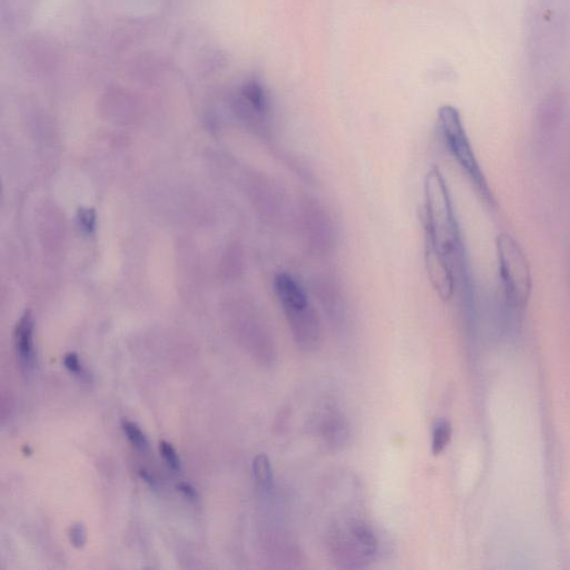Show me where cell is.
<instances>
[{"mask_svg": "<svg viewBox=\"0 0 570 570\" xmlns=\"http://www.w3.org/2000/svg\"><path fill=\"white\" fill-rule=\"evenodd\" d=\"M424 245L450 263L457 277L458 288H467L470 281L460 226L446 180L437 166L431 167L424 178Z\"/></svg>", "mask_w": 570, "mask_h": 570, "instance_id": "1", "label": "cell"}, {"mask_svg": "<svg viewBox=\"0 0 570 570\" xmlns=\"http://www.w3.org/2000/svg\"><path fill=\"white\" fill-rule=\"evenodd\" d=\"M438 130L443 146L449 153L452 159L465 174L474 192L485 207L490 209H497V202L489 187L478 162L472 141L469 139L460 113L457 108L446 105L438 112Z\"/></svg>", "mask_w": 570, "mask_h": 570, "instance_id": "2", "label": "cell"}, {"mask_svg": "<svg viewBox=\"0 0 570 570\" xmlns=\"http://www.w3.org/2000/svg\"><path fill=\"white\" fill-rule=\"evenodd\" d=\"M273 290L297 345L305 350L314 349L321 336V322L308 290L288 272L274 277Z\"/></svg>", "mask_w": 570, "mask_h": 570, "instance_id": "3", "label": "cell"}, {"mask_svg": "<svg viewBox=\"0 0 570 570\" xmlns=\"http://www.w3.org/2000/svg\"><path fill=\"white\" fill-rule=\"evenodd\" d=\"M496 251L503 308L509 313H522L533 290L529 261L518 241L507 232L496 239Z\"/></svg>", "mask_w": 570, "mask_h": 570, "instance_id": "4", "label": "cell"}, {"mask_svg": "<svg viewBox=\"0 0 570 570\" xmlns=\"http://www.w3.org/2000/svg\"><path fill=\"white\" fill-rule=\"evenodd\" d=\"M299 227L309 253L328 257L336 251L338 231L329 209L316 198L305 196L299 205Z\"/></svg>", "mask_w": 570, "mask_h": 570, "instance_id": "5", "label": "cell"}, {"mask_svg": "<svg viewBox=\"0 0 570 570\" xmlns=\"http://www.w3.org/2000/svg\"><path fill=\"white\" fill-rule=\"evenodd\" d=\"M311 292L332 321L345 320L347 313L345 292L340 279L334 274L330 272L316 274L311 279Z\"/></svg>", "mask_w": 570, "mask_h": 570, "instance_id": "6", "label": "cell"}, {"mask_svg": "<svg viewBox=\"0 0 570 570\" xmlns=\"http://www.w3.org/2000/svg\"><path fill=\"white\" fill-rule=\"evenodd\" d=\"M424 264L430 282L443 301H449L458 290V281L450 263L430 246L424 245Z\"/></svg>", "mask_w": 570, "mask_h": 570, "instance_id": "7", "label": "cell"}, {"mask_svg": "<svg viewBox=\"0 0 570 570\" xmlns=\"http://www.w3.org/2000/svg\"><path fill=\"white\" fill-rule=\"evenodd\" d=\"M239 105L243 116L257 126L268 128L271 105L268 93L260 82L250 79L243 84L239 93Z\"/></svg>", "mask_w": 570, "mask_h": 570, "instance_id": "8", "label": "cell"}, {"mask_svg": "<svg viewBox=\"0 0 570 570\" xmlns=\"http://www.w3.org/2000/svg\"><path fill=\"white\" fill-rule=\"evenodd\" d=\"M34 319L31 312L27 311L15 329V345L19 359L20 367L25 373L31 372L35 365Z\"/></svg>", "mask_w": 570, "mask_h": 570, "instance_id": "9", "label": "cell"}, {"mask_svg": "<svg viewBox=\"0 0 570 570\" xmlns=\"http://www.w3.org/2000/svg\"><path fill=\"white\" fill-rule=\"evenodd\" d=\"M253 477L255 483L264 490H271L273 487V469L268 456L257 455L253 460Z\"/></svg>", "mask_w": 570, "mask_h": 570, "instance_id": "10", "label": "cell"}, {"mask_svg": "<svg viewBox=\"0 0 570 570\" xmlns=\"http://www.w3.org/2000/svg\"><path fill=\"white\" fill-rule=\"evenodd\" d=\"M351 534L354 537V540L361 547L364 553L373 555L376 553L378 544H377L376 536L371 531L370 528L362 522H354L351 527Z\"/></svg>", "mask_w": 570, "mask_h": 570, "instance_id": "11", "label": "cell"}, {"mask_svg": "<svg viewBox=\"0 0 570 570\" xmlns=\"http://www.w3.org/2000/svg\"><path fill=\"white\" fill-rule=\"evenodd\" d=\"M452 426L449 421L441 419L433 426L432 431L431 451L435 456L442 454L451 440Z\"/></svg>", "mask_w": 570, "mask_h": 570, "instance_id": "12", "label": "cell"}, {"mask_svg": "<svg viewBox=\"0 0 570 570\" xmlns=\"http://www.w3.org/2000/svg\"><path fill=\"white\" fill-rule=\"evenodd\" d=\"M121 426H123V431L128 437V440L135 447L136 449H139L141 452L147 451L150 443H148V439H147L144 432L141 431L139 424H135L133 421L123 420Z\"/></svg>", "mask_w": 570, "mask_h": 570, "instance_id": "13", "label": "cell"}, {"mask_svg": "<svg viewBox=\"0 0 570 570\" xmlns=\"http://www.w3.org/2000/svg\"><path fill=\"white\" fill-rule=\"evenodd\" d=\"M64 364H65L66 369L69 372L73 373L74 376L78 378L80 381H87L88 378H89L87 371L79 360V356H77L76 353H67L65 358H64Z\"/></svg>", "mask_w": 570, "mask_h": 570, "instance_id": "14", "label": "cell"}, {"mask_svg": "<svg viewBox=\"0 0 570 570\" xmlns=\"http://www.w3.org/2000/svg\"><path fill=\"white\" fill-rule=\"evenodd\" d=\"M159 451H161L162 457L164 459L167 466L170 467L174 472H178L181 469V460L178 457V452L174 449V447L167 441L162 440L159 442Z\"/></svg>", "mask_w": 570, "mask_h": 570, "instance_id": "15", "label": "cell"}, {"mask_svg": "<svg viewBox=\"0 0 570 570\" xmlns=\"http://www.w3.org/2000/svg\"><path fill=\"white\" fill-rule=\"evenodd\" d=\"M79 226L83 231L91 234L95 230V224H96V215L94 212V209H80L78 213Z\"/></svg>", "mask_w": 570, "mask_h": 570, "instance_id": "16", "label": "cell"}, {"mask_svg": "<svg viewBox=\"0 0 570 570\" xmlns=\"http://www.w3.org/2000/svg\"><path fill=\"white\" fill-rule=\"evenodd\" d=\"M86 539H87L86 529L82 524H75V525L71 526V529H69V540H71V545L74 547H84Z\"/></svg>", "mask_w": 570, "mask_h": 570, "instance_id": "17", "label": "cell"}, {"mask_svg": "<svg viewBox=\"0 0 570 570\" xmlns=\"http://www.w3.org/2000/svg\"><path fill=\"white\" fill-rule=\"evenodd\" d=\"M176 488H178V492H181L184 497L189 499V501H196V500H198V492L195 490L194 487L189 485V483H180L176 485Z\"/></svg>", "mask_w": 570, "mask_h": 570, "instance_id": "18", "label": "cell"}, {"mask_svg": "<svg viewBox=\"0 0 570 570\" xmlns=\"http://www.w3.org/2000/svg\"><path fill=\"white\" fill-rule=\"evenodd\" d=\"M139 474H141V479L145 480L150 487H155V480H154V478H153L148 472L143 470V472H139Z\"/></svg>", "mask_w": 570, "mask_h": 570, "instance_id": "19", "label": "cell"}]
</instances>
